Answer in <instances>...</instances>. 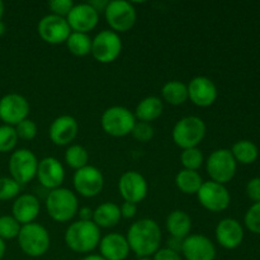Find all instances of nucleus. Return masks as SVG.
Masks as SVG:
<instances>
[{"label": "nucleus", "mask_w": 260, "mask_h": 260, "mask_svg": "<svg viewBox=\"0 0 260 260\" xmlns=\"http://www.w3.org/2000/svg\"><path fill=\"white\" fill-rule=\"evenodd\" d=\"M127 243L129 250L139 258H150L160 249L161 230L156 221L151 218H141L129 226L127 231Z\"/></svg>", "instance_id": "1"}, {"label": "nucleus", "mask_w": 260, "mask_h": 260, "mask_svg": "<svg viewBox=\"0 0 260 260\" xmlns=\"http://www.w3.org/2000/svg\"><path fill=\"white\" fill-rule=\"evenodd\" d=\"M65 244L79 254L93 251L101 241V229L93 221H75L65 231Z\"/></svg>", "instance_id": "2"}, {"label": "nucleus", "mask_w": 260, "mask_h": 260, "mask_svg": "<svg viewBox=\"0 0 260 260\" xmlns=\"http://www.w3.org/2000/svg\"><path fill=\"white\" fill-rule=\"evenodd\" d=\"M46 210L56 222H68L78 213V197L68 188H56L46 198Z\"/></svg>", "instance_id": "3"}, {"label": "nucleus", "mask_w": 260, "mask_h": 260, "mask_svg": "<svg viewBox=\"0 0 260 260\" xmlns=\"http://www.w3.org/2000/svg\"><path fill=\"white\" fill-rule=\"evenodd\" d=\"M18 244L25 255L38 258L45 255L50 249V234L45 226L37 222L22 225L18 234Z\"/></svg>", "instance_id": "4"}, {"label": "nucleus", "mask_w": 260, "mask_h": 260, "mask_svg": "<svg viewBox=\"0 0 260 260\" xmlns=\"http://www.w3.org/2000/svg\"><path fill=\"white\" fill-rule=\"evenodd\" d=\"M206 136V123L197 116L179 119L173 128V140L183 150L197 147Z\"/></svg>", "instance_id": "5"}, {"label": "nucleus", "mask_w": 260, "mask_h": 260, "mask_svg": "<svg viewBox=\"0 0 260 260\" xmlns=\"http://www.w3.org/2000/svg\"><path fill=\"white\" fill-rule=\"evenodd\" d=\"M136 117L128 108L122 106H113L103 112L101 124L107 135L113 137H124L132 132Z\"/></svg>", "instance_id": "6"}, {"label": "nucleus", "mask_w": 260, "mask_h": 260, "mask_svg": "<svg viewBox=\"0 0 260 260\" xmlns=\"http://www.w3.org/2000/svg\"><path fill=\"white\" fill-rule=\"evenodd\" d=\"M206 170L212 182L225 184L235 177L236 160L234 159L230 150H215L206 161Z\"/></svg>", "instance_id": "7"}, {"label": "nucleus", "mask_w": 260, "mask_h": 260, "mask_svg": "<svg viewBox=\"0 0 260 260\" xmlns=\"http://www.w3.org/2000/svg\"><path fill=\"white\" fill-rule=\"evenodd\" d=\"M8 168H9L10 178H13L18 184L24 185L37 175V156L28 149L15 150L10 155Z\"/></svg>", "instance_id": "8"}, {"label": "nucleus", "mask_w": 260, "mask_h": 260, "mask_svg": "<svg viewBox=\"0 0 260 260\" xmlns=\"http://www.w3.org/2000/svg\"><path fill=\"white\" fill-rule=\"evenodd\" d=\"M106 20L113 32H127L135 25L137 13L134 4L126 0L109 2L104 10Z\"/></svg>", "instance_id": "9"}, {"label": "nucleus", "mask_w": 260, "mask_h": 260, "mask_svg": "<svg viewBox=\"0 0 260 260\" xmlns=\"http://www.w3.org/2000/svg\"><path fill=\"white\" fill-rule=\"evenodd\" d=\"M122 51V40L118 33L104 29L91 40V55L101 63H111L117 60Z\"/></svg>", "instance_id": "10"}, {"label": "nucleus", "mask_w": 260, "mask_h": 260, "mask_svg": "<svg viewBox=\"0 0 260 260\" xmlns=\"http://www.w3.org/2000/svg\"><path fill=\"white\" fill-rule=\"evenodd\" d=\"M197 197L201 205L211 212H222L230 206L231 201L228 188L212 180L203 182L197 192Z\"/></svg>", "instance_id": "11"}, {"label": "nucleus", "mask_w": 260, "mask_h": 260, "mask_svg": "<svg viewBox=\"0 0 260 260\" xmlns=\"http://www.w3.org/2000/svg\"><path fill=\"white\" fill-rule=\"evenodd\" d=\"M74 188L80 196L93 198L102 192L104 187V177L98 168L86 165L76 170L74 174Z\"/></svg>", "instance_id": "12"}, {"label": "nucleus", "mask_w": 260, "mask_h": 260, "mask_svg": "<svg viewBox=\"0 0 260 260\" xmlns=\"http://www.w3.org/2000/svg\"><path fill=\"white\" fill-rule=\"evenodd\" d=\"M28 114L29 103L20 94L9 93L0 99V119L8 126H17Z\"/></svg>", "instance_id": "13"}, {"label": "nucleus", "mask_w": 260, "mask_h": 260, "mask_svg": "<svg viewBox=\"0 0 260 260\" xmlns=\"http://www.w3.org/2000/svg\"><path fill=\"white\" fill-rule=\"evenodd\" d=\"M37 29L40 37L50 45H60V43L66 42L71 33L66 18L55 14L45 15L38 22Z\"/></svg>", "instance_id": "14"}, {"label": "nucleus", "mask_w": 260, "mask_h": 260, "mask_svg": "<svg viewBox=\"0 0 260 260\" xmlns=\"http://www.w3.org/2000/svg\"><path fill=\"white\" fill-rule=\"evenodd\" d=\"M118 189L124 202H132L137 205L146 198L149 185L144 175L135 170H129L123 173L119 178Z\"/></svg>", "instance_id": "15"}, {"label": "nucleus", "mask_w": 260, "mask_h": 260, "mask_svg": "<svg viewBox=\"0 0 260 260\" xmlns=\"http://www.w3.org/2000/svg\"><path fill=\"white\" fill-rule=\"evenodd\" d=\"M71 32L86 33L93 30L99 22V13L88 3L74 5L66 17Z\"/></svg>", "instance_id": "16"}, {"label": "nucleus", "mask_w": 260, "mask_h": 260, "mask_svg": "<svg viewBox=\"0 0 260 260\" xmlns=\"http://www.w3.org/2000/svg\"><path fill=\"white\" fill-rule=\"evenodd\" d=\"M187 88L188 99L202 108L212 106L217 99V86L207 76H196L189 81Z\"/></svg>", "instance_id": "17"}, {"label": "nucleus", "mask_w": 260, "mask_h": 260, "mask_svg": "<svg viewBox=\"0 0 260 260\" xmlns=\"http://www.w3.org/2000/svg\"><path fill=\"white\" fill-rule=\"evenodd\" d=\"M182 253L187 260H215V244L207 236L194 234L183 240Z\"/></svg>", "instance_id": "18"}, {"label": "nucleus", "mask_w": 260, "mask_h": 260, "mask_svg": "<svg viewBox=\"0 0 260 260\" xmlns=\"http://www.w3.org/2000/svg\"><path fill=\"white\" fill-rule=\"evenodd\" d=\"M38 182L47 189L53 190L56 188H60L65 179V169L62 164L58 161L56 157L47 156L43 157L41 161H38L37 175Z\"/></svg>", "instance_id": "19"}, {"label": "nucleus", "mask_w": 260, "mask_h": 260, "mask_svg": "<svg viewBox=\"0 0 260 260\" xmlns=\"http://www.w3.org/2000/svg\"><path fill=\"white\" fill-rule=\"evenodd\" d=\"M79 132L78 121L73 116H60L53 119V122L50 126V135L51 141L58 146H65L73 142L76 139Z\"/></svg>", "instance_id": "20"}, {"label": "nucleus", "mask_w": 260, "mask_h": 260, "mask_svg": "<svg viewBox=\"0 0 260 260\" xmlns=\"http://www.w3.org/2000/svg\"><path fill=\"white\" fill-rule=\"evenodd\" d=\"M216 239L222 248L236 249L244 240L243 226L234 218H223L216 226Z\"/></svg>", "instance_id": "21"}, {"label": "nucleus", "mask_w": 260, "mask_h": 260, "mask_svg": "<svg viewBox=\"0 0 260 260\" xmlns=\"http://www.w3.org/2000/svg\"><path fill=\"white\" fill-rule=\"evenodd\" d=\"M101 256L106 260H124L129 254V245L126 236L118 233L107 234L99 241Z\"/></svg>", "instance_id": "22"}, {"label": "nucleus", "mask_w": 260, "mask_h": 260, "mask_svg": "<svg viewBox=\"0 0 260 260\" xmlns=\"http://www.w3.org/2000/svg\"><path fill=\"white\" fill-rule=\"evenodd\" d=\"M40 201L36 196L20 194L15 198L13 203L12 216L20 225H27V223L35 222V220L40 215Z\"/></svg>", "instance_id": "23"}, {"label": "nucleus", "mask_w": 260, "mask_h": 260, "mask_svg": "<svg viewBox=\"0 0 260 260\" xmlns=\"http://www.w3.org/2000/svg\"><path fill=\"white\" fill-rule=\"evenodd\" d=\"M190 229H192V218L184 211L175 210L167 217V230L173 238L184 240L187 236H189Z\"/></svg>", "instance_id": "24"}, {"label": "nucleus", "mask_w": 260, "mask_h": 260, "mask_svg": "<svg viewBox=\"0 0 260 260\" xmlns=\"http://www.w3.org/2000/svg\"><path fill=\"white\" fill-rule=\"evenodd\" d=\"M122 218L121 210L118 206L113 202H104L94 210L93 212V222L99 229H111L114 228L119 220Z\"/></svg>", "instance_id": "25"}, {"label": "nucleus", "mask_w": 260, "mask_h": 260, "mask_svg": "<svg viewBox=\"0 0 260 260\" xmlns=\"http://www.w3.org/2000/svg\"><path fill=\"white\" fill-rule=\"evenodd\" d=\"M162 111H164L162 99H160L159 96L150 95L142 99L137 104L136 111H135V117L137 119H140V122H147V123H150V122L159 118L162 114Z\"/></svg>", "instance_id": "26"}, {"label": "nucleus", "mask_w": 260, "mask_h": 260, "mask_svg": "<svg viewBox=\"0 0 260 260\" xmlns=\"http://www.w3.org/2000/svg\"><path fill=\"white\" fill-rule=\"evenodd\" d=\"M202 184V177L200 175V173L194 172V170L183 169L175 177V185L184 194H197Z\"/></svg>", "instance_id": "27"}, {"label": "nucleus", "mask_w": 260, "mask_h": 260, "mask_svg": "<svg viewBox=\"0 0 260 260\" xmlns=\"http://www.w3.org/2000/svg\"><path fill=\"white\" fill-rule=\"evenodd\" d=\"M161 96L172 106H180L188 99V88L184 83L178 80L168 81L161 89Z\"/></svg>", "instance_id": "28"}, {"label": "nucleus", "mask_w": 260, "mask_h": 260, "mask_svg": "<svg viewBox=\"0 0 260 260\" xmlns=\"http://www.w3.org/2000/svg\"><path fill=\"white\" fill-rule=\"evenodd\" d=\"M230 151L236 162H241L245 165L253 164L258 159L259 155L256 145L249 140H240V141L235 142Z\"/></svg>", "instance_id": "29"}, {"label": "nucleus", "mask_w": 260, "mask_h": 260, "mask_svg": "<svg viewBox=\"0 0 260 260\" xmlns=\"http://www.w3.org/2000/svg\"><path fill=\"white\" fill-rule=\"evenodd\" d=\"M66 46L73 55L83 57L91 52V38L86 33L71 32L66 40Z\"/></svg>", "instance_id": "30"}, {"label": "nucleus", "mask_w": 260, "mask_h": 260, "mask_svg": "<svg viewBox=\"0 0 260 260\" xmlns=\"http://www.w3.org/2000/svg\"><path fill=\"white\" fill-rule=\"evenodd\" d=\"M65 161L73 169L79 170L86 167L89 161V152L81 145H71L65 152Z\"/></svg>", "instance_id": "31"}, {"label": "nucleus", "mask_w": 260, "mask_h": 260, "mask_svg": "<svg viewBox=\"0 0 260 260\" xmlns=\"http://www.w3.org/2000/svg\"><path fill=\"white\" fill-rule=\"evenodd\" d=\"M180 162L184 167V169L194 170L197 172L203 164V154L198 147L192 149H185L180 154Z\"/></svg>", "instance_id": "32"}, {"label": "nucleus", "mask_w": 260, "mask_h": 260, "mask_svg": "<svg viewBox=\"0 0 260 260\" xmlns=\"http://www.w3.org/2000/svg\"><path fill=\"white\" fill-rule=\"evenodd\" d=\"M20 228L22 225L13 216H0V239L3 240H12V239L18 238Z\"/></svg>", "instance_id": "33"}, {"label": "nucleus", "mask_w": 260, "mask_h": 260, "mask_svg": "<svg viewBox=\"0 0 260 260\" xmlns=\"http://www.w3.org/2000/svg\"><path fill=\"white\" fill-rule=\"evenodd\" d=\"M18 135L13 126H0V152H9L17 146Z\"/></svg>", "instance_id": "34"}, {"label": "nucleus", "mask_w": 260, "mask_h": 260, "mask_svg": "<svg viewBox=\"0 0 260 260\" xmlns=\"http://www.w3.org/2000/svg\"><path fill=\"white\" fill-rule=\"evenodd\" d=\"M20 192V184H18L13 178H0V201H9L18 197Z\"/></svg>", "instance_id": "35"}, {"label": "nucleus", "mask_w": 260, "mask_h": 260, "mask_svg": "<svg viewBox=\"0 0 260 260\" xmlns=\"http://www.w3.org/2000/svg\"><path fill=\"white\" fill-rule=\"evenodd\" d=\"M245 226L249 231L254 234H260V202L254 203L246 212L244 218Z\"/></svg>", "instance_id": "36"}, {"label": "nucleus", "mask_w": 260, "mask_h": 260, "mask_svg": "<svg viewBox=\"0 0 260 260\" xmlns=\"http://www.w3.org/2000/svg\"><path fill=\"white\" fill-rule=\"evenodd\" d=\"M15 132L18 135V139L25 140V141H29L33 140L37 135V124L32 121V119H23L22 122L17 124L14 127Z\"/></svg>", "instance_id": "37"}, {"label": "nucleus", "mask_w": 260, "mask_h": 260, "mask_svg": "<svg viewBox=\"0 0 260 260\" xmlns=\"http://www.w3.org/2000/svg\"><path fill=\"white\" fill-rule=\"evenodd\" d=\"M132 136L141 142H147L154 137V127L147 122H136L132 128Z\"/></svg>", "instance_id": "38"}, {"label": "nucleus", "mask_w": 260, "mask_h": 260, "mask_svg": "<svg viewBox=\"0 0 260 260\" xmlns=\"http://www.w3.org/2000/svg\"><path fill=\"white\" fill-rule=\"evenodd\" d=\"M73 0H51L48 3V8L51 9L52 14L58 15V17H68V14L70 13V10L74 7Z\"/></svg>", "instance_id": "39"}, {"label": "nucleus", "mask_w": 260, "mask_h": 260, "mask_svg": "<svg viewBox=\"0 0 260 260\" xmlns=\"http://www.w3.org/2000/svg\"><path fill=\"white\" fill-rule=\"evenodd\" d=\"M246 194L253 202H260V178H253L246 184Z\"/></svg>", "instance_id": "40"}, {"label": "nucleus", "mask_w": 260, "mask_h": 260, "mask_svg": "<svg viewBox=\"0 0 260 260\" xmlns=\"http://www.w3.org/2000/svg\"><path fill=\"white\" fill-rule=\"evenodd\" d=\"M152 260H183L179 253L173 251L168 248L159 249L156 253L154 254V259Z\"/></svg>", "instance_id": "41"}, {"label": "nucleus", "mask_w": 260, "mask_h": 260, "mask_svg": "<svg viewBox=\"0 0 260 260\" xmlns=\"http://www.w3.org/2000/svg\"><path fill=\"white\" fill-rule=\"evenodd\" d=\"M121 216L124 218H134L137 213V205L132 202H123V205L119 207Z\"/></svg>", "instance_id": "42"}, {"label": "nucleus", "mask_w": 260, "mask_h": 260, "mask_svg": "<svg viewBox=\"0 0 260 260\" xmlns=\"http://www.w3.org/2000/svg\"><path fill=\"white\" fill-rule=\"evenodd\" d=\"M182 246H183V239H178V238H173L170 236L168 239V249L173 251H177V253H180L182 251Z\"/></svg>", "instance_id": "43"}, {"label": "nucleus", "mask_w": 260, "mask_h": 260, "mask_svg": "<svg viewBox=\"0 0 260 260\" xmlns=\"http://www.w3.org/2000/svg\"><path fill=\"white\" fill-rule=\"evenodd\" d=\"M93 212L90 207H83L79 210V217L80 221H93Z\"/></svg>", "instance_id": "44"}, {"label": "nucleus", "mask_w": 260, "mask_h": 260, "mask_svg": "<svg viewBox=\"0 0 260 260\" xmlns=\"http://www.w3.org/2000/svg\"><path fill=\"white\" fill-rule=\"evenodd\" d=\"M108 3V0H91V2H88V4L90 5V7H93L96 12L101 13L106 10Z\"/></svg>", "instance_id": "45"}, {"label": "nucleus", "mask_w": 260, "mask_h": 260, "mask_svg": "<svg viewBox=\"0 0 260 260\" xmlns=\"http://www.w3.org/2000/svg\"><path fill=\"white\" fill-rule=\"evenodd\" d=\"M5 250H7V245H5V241L3 239H0V260L4 258Z\"/></svg>", "instance_id": "46"}, {"label": "nucleus", "mask_w": 260, "mask_h": 260, "mask_svg": "<svg viewBox=\"0 0 260 260\" xmlns=\"http://www.w3.org/2000/svg\"><path fill=\"white\" fill-rule=\"evenodd\" d=\"M80 260H106V259L102 258L101 255H95V254H90V255L84 256V258L80 259Z\"/></svg>", "instance_id": "47"}, {"label": "nucleus", "mask_w": 260, "mask_h": 260, "mask_svg": "<svg viewBox=\"0 0 260 260\" xmlns=\"http://www.w3.org/2000/svg\"><path fill=\"white\" fill-rule=\"evenodd\" d=\"M7 30V27H5V23L3 20H0V36H3Z\"/></svg>", "instance_id": "48"}, {"label": "nucleus", "mask_w": 260, "mask_h": 260, "mask_svg": "<svg viewBox=\"0 0 260 260\" xmlns=\"http://www.w3.org/2000/svg\"><path fill=\"white\" fill-rule=\"evenodd\" d=\"M4 9H5V7H4V3H3L2 0H0V20H2L3 15H4Z\"/></svg>", "instance_id": "49"}, {"label": "nucleus", "mask_w": 260, "mask_h": 260, "mask_svg": "<svg viewBox=\"0 0 260 260\" xmlns=\"http://www.w3.org/2000/svg\"><path fill=\"white\" fill-rule=\"evenodd\" d=\"M137 260H152V259H150V258H139Z\"/></svg>", "instance_id": "50"}]
</instances>
